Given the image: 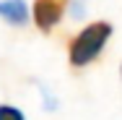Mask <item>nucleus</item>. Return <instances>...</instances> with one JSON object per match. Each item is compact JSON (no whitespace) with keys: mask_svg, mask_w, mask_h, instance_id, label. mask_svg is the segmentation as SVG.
<instances>
[{"mask_svg":"<svg viewBox=\"0 0 122 120\" xmlns=\"http://www.w3.org/2000/svg\"><path fill=\"white\" fill-rule=\"evenodd\" d=\"M109 37H112V24H109V21H94V24L86 26L83 31H78V37H75L73 42H70V47H68L70 65H73V68H83V65H88L91 60H96Z\"/></svg>","mask_w":122,"mask_h":120,"instance_id":"1","label":"nucleus"},{"mask_svg":"<svg viewBox=\"0 0 122 120\" xmlns=\"http://www.w3.org/2000/svg\"><path fill=\"white\" fill-rule=\"evenodd\" d=\"M0 120H26L21 110H16L13 104H0Z\"/></svg>","mask_w":122,"mask_h":120,"instance_id":"4","label":"nucleus"},{"mask_svg":"<svg viewBox=\"0 0 122 120\" xmlns=\"http://www.w3.org/2000/svg\"><path fill=\"white\" fill-rule=\"evenodd\" d=\"M0 18L13 26H24L29 18V8L24 0H0Z\"/></svg>","mask_w":122,"mask_h":120,"instance_id":"3","label":"nucleus"},{"mask_svg":"<svg viewBox=\"0 0 122 120\" xmlns=\"http://www.w3.org/2000/svg\"><path fill=\"white\" fill-rule=\"evenodd\" d=\"M65 3L68 0H34V5H31L34 24L42 31H49L52 26H57L65 13Z\"/></svg>","mask_w":122,"mask_h":120,"instance_id":"2","label":"nucleus"}]
</instances>
